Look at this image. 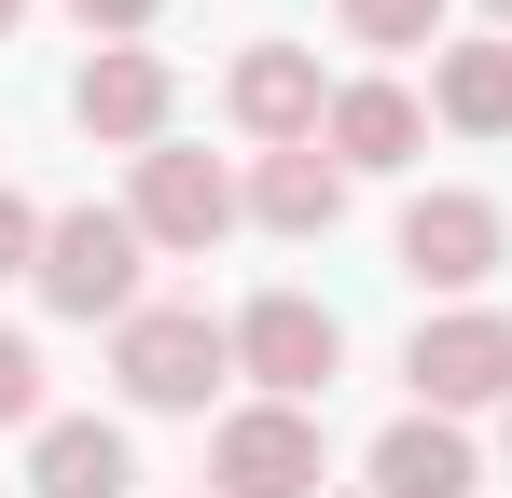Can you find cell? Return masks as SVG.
Listing matches in <instances>:
<instances>
[{"mask_svg": "<svg viewBox=\"0 0 512 498\" xmlns=\"http://www.w3.org/2000/svg\"><path fill=\"white\" fill-rule=\"evenodd\" d=\"M111 374H125L139 415H208V388L236 374V319H208V305H139V319L111 332Z\"/></svg>", "mask_w": 512, "mask_h": 498, "instance_id": "cell-1", "label": "cell"}, {"mask_svg": "<svg viewBox=\"0 0 512 498\" xmlns=\"http://www.w3.org/2000/svg\"><path fill=\"white\" fill-rule=\"evenodd\" d=\"M139 222H125V208H56V222H42V305H56V319H139Z\"/></svg>", "mask_w": 512, "mask_h": 498, "instance_id": "cell-2", "label": "cell"}, {"mask_svg": "<svg viewBox=\"0 0 512 498\" xmlns=\"http://www.w3.org/2000/svg\"><path fill=\"white\" fill-rule=\"evenodd\" d=\"M402 374H416V415H471V402H512V319H499V305L416 319Z\"/></svg>", "mask_w": 512, "mask_h": 498, "instance_id": "cell-3", "label": "cell"}, {"mask_svg": "<svg viewBox=\"0 0 512 498\" xmlns=\"http://www.w3.org/2000/svg\"><path fill=\"white\" fill-rule=\"evenodd\" d=\"M333 360H346V332H333V305H305V291H263L250 319H236V374H250L263 402H305V415H319Z\"/></svg>", "mask_w": 512, "mask_h": 498, "instance_id": "cell-4", "label": "cell"}, {"mask_svg": "<svg viewBox=\"0 0 512 498\" xmlns=\"http://www.w3.org/2000/svg\"><path fill=\"white\" fill-rule=\"evenodd\" d=\"M208 498H319V415L305 402H250L208 443Z\"/></svg>", "mask_w": 512, "mask_h": 498, "instance_id": "cell-5", "label": "cell"}, {"mask_svg": "<svg viewBox=\"0 0 512 498\" xmlns=\"http://www.w3.org/2000/svg\"><path fill=\"white\" fill-rule=\"evenodd\" d=\"M125 222H139L153 249H180V263H208L222 222H236V180H222L208 153H180V139H153V153H139V194H125Z\"/></svg>", "mask_w": 512, "mask_h": 498, "instance_id": "cell-6", "label": "cell"}, {"mask_svg": "<svg viewBox=\"0 0 512 498\" xmlns=\"http://www.w3.org/2000/svg\"><path fill=\"white\" fill-rule=\"evenodd\" d=\"M70 125L111 139V153H153V139H167V56H153V42H97L84 83H70Z\"/></svg>", "mask_w": 512, "mask_h": 498, "instance_id": "cell-7", "label": "cell"}, {"mask_svg": "<svg viewBox=\"0 0 512 498\" xmlns=\"http://www.w3.org/2000/svg\"><path fill=\"white\" fill-rule=\"evenodd\" d=\"M499 208H485V194H416V208H402V277H416V291H485V277H499Z\"/></svg>", "mask_w": 512, "mask_h": 498, "instance_id": "cell-8", "label": "cell"}, {"mask_svg": "<svg viewBox=\"0 0 512 498\" xmlns=\"http://www.w3.org/2000/svg\"><path fill=\"white\" fill-rule=\"evenodd\" d=\"M236 125H250L263 153H305V139L333 125V83H319V56H305V42H250V56H236Z\"/></svg>", "mask_w": 512, "mask_h": 498, "instance_id": "cell-9", "label": "cell"}, {"mask_svg": "<svg viewBox=\"0 0 512 498\" xmlns=\"http://www.w3.org/2000/svg\"><path fill=\"white\" fill-rule=\"evenodd\" d=\"M125 485H139L125 429H97V415H42V443H28V498H125Z\"/></svg>", "mask_w": 512, "mask_h": 498, "instance_id": "cell-10", "label": "cell"}, {"mask_svg": "<svg viewBox=\"0 0 512 498\" xmlns=\"http://www.w3.org/2000/svg\"><path fill=\"white\" fill-rule=\"evenodd\" d=\"M416 139H429V111L402 97V83H333V125H319V153L360 180V166H416Z\"/></svg>", "mask_w": 512, "mask_h": 498, "instance_id": "cell-11", "label": "cell"}, {"mask_svg": "<svg viewBox=\"0 0 512 498\" xmlns=\"http://www.w3.org/2000/svg\"><path fill=\"white\" fill-rule=\"evenodd\" d=\"M471 443H457V415H402L388 443H374V498H471Z\"/></svg>", "mask_w": 512, "mask_h": 498, "instance_id": "cell-12", "label": "cell"}, {"mask_svg": "<svg viewBox=\"0 0 512 498\" xmlns=\"http://www.w3.org/2000/svg\"><path fill=\"white\" fill-rule=\"evenodd\" d=\"M429 111H443L457 139H512V42H443Z\"/></svg>", "mask_w": 512, "mask_h": 498, "instance_id": "cell-13", "label": "cell"}, {"mask_svg": "<svg viewBox=\"0 0 512 498\" xmlns=\"http://www.w3.org/2000/svg\"><path fill=\"white\" fill-rule=\"evenodd\" d=\"M250 208L277 222V236H333V208H346V166L305 139V153H263V180H250Z\"/></svg>", "mask_w": 512, "mask_h": 498, "instance_id": "cell-14", "label": "cell"}, {"mask_svg": "<svg viewBox=\"0 0 512 498\" xmlns=\"http://www.w3.org/2000/svg\"><path fill=\"white\" fill-rule=\"evenodd\" d=\"M346 42H374V56H416V42H443V0H333Z\"/></svg>", "mask_w": 512, "mask_h": 498, "instance_id": "cell-15", "label": "cell"}, {"mask_svg": "<svg viewBox=\"0 0 512 498\" xmlns=\"http://www.w3.org/2000/svg\"><path fill=\"white\" fill-rule=\"evenodd\" d=\"M0 429H42V346L0 332Z\"/></svg>", "mask_w": 512, "mask_h": 498, "instance_id": "cell-16", "label": "cell"}, {"mask_svg": "<svg viewBox=\"0 0 512 498\" xmlns=\"http://www.w3.org/2000/svg\"><path fill=\"white\" fill-rule=\"evenodd\" d=\"M0 277H42V208L0 194Z\"/></svg>", "mask_w": 512, "mask_h": 498, "instance_id": "cell-17", "label": "cell"}, {"mask_svg": "<svg viewBox=\"0 0 512 498\" xmlns=\"http://www.w3.org/2000/svg\"><path fill=\"white\" fill-rule=\"evenodd\" d=\"M70 14H84V28H111V42H139V28H153V0H70Z\"/></svg>", "mask_w": 512, "mask_h": 498, "instance_id": "cell-18", "label": "cell"}, {"mask_svg": "<svg viewBox=\"0 0 512 498\" xmlns=\"http://www.w3.org/2000/svg\"><path fill=\"white\" fill-rule=\"evenodd\" d=\"M14 28H28V0H0V42H14Z\"/></svg>", "mask_w": 512, "mask_h": 498, "instance_id": "cell-19", "label": "cell"}, {"mask_svg": "<svg viewBox=\"0 0 512 498\" xmlns=\"http://www.w3.org/2000/svg\"><path fill=\"white\" fill-rule=\"evenodd\" d=\"M485 14H499V28H512V0H485Z\"/></svg>", "mask_w": 512, "mask_h": 498, "instance_id": "cell-20", "label": "cell"}]
</instances>
